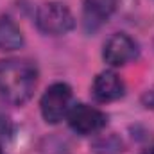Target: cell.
I'll return each mask as SVG.
<instances>
[{
  "mask_svg": "<svg viewBox=\"0 0 154 154\" xmlns=\"http://www.w3.org/2000/svg\"><path fill=\"white\" fill-rule=\"evenodd\" d=\"M38 86V70L27 59L0 61V97L13 104H25Z\"/></svg>",
  "mask_w": 154,
  "mask_h": 154,
  "instance_id": "6da1fadb",
  "label": "cell"
},
{
  "mask_svg": "<svg viewBox=\"0 0 154 154\" xmlns=\"http://www.w3.org/2000/svg\"><path fill=\"white\" fill-rule=\"evenodd\" d=\"M36 25L43 34L61 36L74 29L75 18L68 5L61 2H45L36 13Z\"/></svg>",
  "mask_w": 154,
  "mask_h": 154,
  "instance_id": "7a4b0ae2",
  "label": "cell"
},
{
  "mask_svg": "<svg viewBox=\"0 0 154 154\" xmlns=\"http://www.w3.org/2000/svg\"><path fill=\"white\" fill-rule=\"evenodd\" d=\"M39 106L45 122L48 124L61 122L63 118H66L72 108V88L65 82H54L43 93Z\"/></svg>",
  "mask_w": 154,
  "mask_h": 154,
  "instance_id": "3957f363",
  "label": "cell"
},
{
  "mask_svg": "<svg viewBox=\"0 0 154 154\" xmlns=\"http://www.w3.org/2000/svg\"><path fill=\"white\" fill-rule=\"evenodd\" d=\"M102 57L111 66H124L138 57V45L131 36L124 32H116L109 36L108 41L104 43Z\"/></svg>",
  "mask_w": 154,
  "mask_h": 154,
  "instance_id": "277c9868",
  "label": "cell"
},
{
  "mask_svg": "<svg viewBox=\"0 0 154 154\" xmlns=\"http://www.w3.org/2000/svg\"><path fill=\"white\" fill-rule=\"evenodd\" d=\"M66 120H68V125L77 134H82V136L99 133L106 125V115L100 109L88 106V104L72 106L68 115H66Z\"/></svg>",
  "mask_w": 154,
  "mask_h": 154,
  "instance_id": "5b68a950",
  "label": "cell"
},
{
  "mask_svg": "<svg viewBox=\"0 0 154 154\" xmlns=\"http://www.w3.org/2000/svg\"><path fill=\"white\" fill-rule=\"evenodd\" d=\"M116 0H84L82 4V23L88 32H95L102 27L115 13Z\"/></svg>",
  "mask_w": 154,
  "mask_h": 154,
  "instance_id": "8992f818",
  "label": "cell"
},
{
  "mask_svg": "<svg viewBox=\"0 0 154 154\" xmlns=\"http://www.w3.org/2000/svg\"><path fill=\"white\" fill-rule=\"evenodd\" d=\"M124 90L125 88H124L122 79L116 75L115 72H111V70L100 72L99 75L95 77L93 86H91L93 97L99 102H113V100H118L124 95Z\"/></svg>",
  "mask_w": 154,
  "mask_h": 154,
  "instance_id": "52a82bcc",
  "label": "cell"
},
{
  "mask_svg": "<svg viewBox=\"0 0 154 154\" xmlns=\"http://www.w3.org/2000/svg\"><path fill=\"white\" fill-rule=\"evenodd\" d=\"M22 45H23V34H22L20 27L13 20L2 16L0 18V48L2 50H16Z\"/></svg>",
  "mask_w": 154,
  "mask_h": 154,
  "instance_id": "ba28073f",
  "label": "cell"
},
{
  "mask_svg": "<svg viewBox=\"0 0 154 154\" xmlns=\"http://www.w3.org/2000/svg\"><path fill=\"white\" fill-rule=\"evenodd\" d=\"M142 154H154V145H151L149 149H145V151H143Z\"/></svg>",
  "mask_w": 154,
  "mask_h": 154,
  "instance_id": "9c48e42d",
  "label": "cell"
},
{
  "mask_svg": "<svg viewBox=\"0 0 154 154\" xmlns=\"http://www.w3.org/2000/svg\"><path fill=\"white\" fill-rule=\"evenodd\" d=\"M0 154H4V152H2V147H0Z\"/></svg>",
  "mask_w": 154,
  "mask_h": 154,
  "instance_id": "30bf717a",
  "label": "cell"
}]
</instances>
